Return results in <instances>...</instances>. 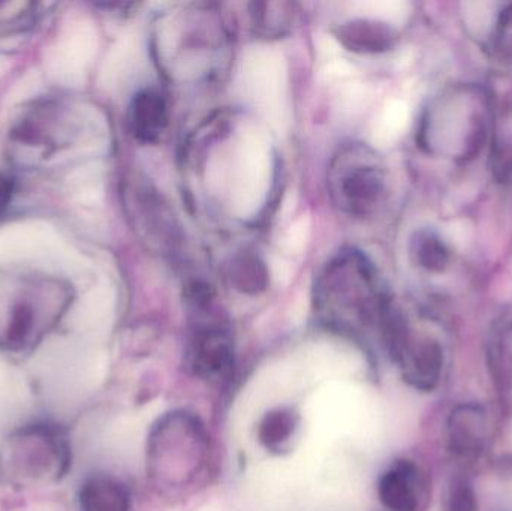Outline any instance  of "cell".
<instances>
[{
  "label": "cell",
  "mask_w": 512,
  "mask_h": 511,
  "mask_svg": "<svg viewBox=\"0 0 512 511\" xmlns=\"http://www.w3.org/2000/svg\"><path fill=\"white\" fill-rule=\"evenodd\" d=\"M72 287L53 273L26 266L0 269V351L35 350L68 314Z\"/></svg>",
  "instance_id": "1"
},
{
  "label": "cell",
  "mask_w": 512,
  "mask_h": 511,
  "mask_svg": "<svg viewBox=\"0 0 512 511\" xmlns=\"http://www.w3.org/2000/svg\"><path fill=\"white\" fill-rule=\"evenodd\" d=\"M71 467L65 431L33 423L12 432L0 446V480L14 488H39L60 482Z\"/></svg>",
  "instance_id": "2"
},
{
  "label": "cell",
  "mask_w": 512,
  "mask_h": 511,
  "mask_svg": "<svg viewBox=\"0 0 512 511\" xmlns=\"http://www.w3.org/2000/svg\"><path fill=\"white\" fill-rule=\"evenodd\" d=\"M236 87L246 104L277 132L289 125L288 68L285 56L271 45L246 50L237 71Z\"/></svg>",
  "instance_id": "3"
},
{
  "label": "cell",
  "mask_w": 512,
  "mask_h": 511,
  "mask_svg": "<svg viewBox=\"0 0 512 511\" xmlns=\"http://www.w3.org/2000/svg\"><path fill=\"white\" fill-rule=\"evenodd\" d=\"M236 182L233 186L234 212L240 218H251L259 212L271 180V155L267 138L255 129L240 138Z\"/></svg>",
  "instance_id": "4"
},
{
  "label": "cell",
  "mask_w": 512,
  "mask_h": 511,
  "mask_svg": "<svg viewBox=\"0 0 512 511\" xmlns=\"http://www.w3.org/2000/svg\"><path fill=\"white\" fill-rule=\"evenodd\" d=\"M486 413L478 405H460L448 420V443L456 455L474 456L486 443Z\"/></svg>",
  "instance_id": "5"
},
{
  "label": "cell",
  "mask_w": 512,
  "mask_h": 511,
  "mask_svg": "<svg viewBox=\"0 0 512 511\" xmlns=\"http://www.w3.org/2000/svg\"><path fill=\"white\" fill-rule=\"evenodd\" d=\"M378 495L388 510H417L420 501L417 468L408 461L394 464L379 480Z\"/></svg>",
  "instance_id": "6"
},
{
  "label": "cell",
  "mask_w": 512,
  "mask_h": 511,
  "mask_svg": "<svg viewBox=\"0 0 512 511\" xmlns=\"http://www.w3.org/2000/svg\"><path fill=\"white\" fill-rule=\"evenodd\" d=\"M81 511H132L131 492L110 476L87 479L80 491Z\"/></svg>",
  "instance_id": "7"
},
{
  "label": "cell",
  "mask_w": 512,
  "mask_h": 511,
  "mask_svg": "<svg viewBox=\"0 0 512 511\" xmlns=\"http://www.w3.org/2000/svg\"><path fill=\"white\" fill-rule=\"evenodd\" d=\"M409 122H411V111L405 102L399 99L387 102L373 125V144L381 149L393 146L405 134Z\"/></svg>",
  "instance_id": "8"
},
{
  "label": "cell",
  "mask_w": 512,
  "mask_h": 511,
  "mask_svg": "<svg viewBox=\"0 0 512 511\" xmlns=\"http://www.w3.org/2000/svg\"><path fill=\"white\" fill-rule=\"evenodd\" d=\"M297 428V417L288 410H277L262 420L259 440L267 449L280 450L288 443Z\"/></svg>",
  "instance_id": "9"
},
{
  "label": "cell",
  "mask_w": 512,
  "mask_h": 511,
  "mask_svg": "<svg viewBox=\"0 0 512 511\" xmlns=\"http://www.w3.org/2000/svg\"><path fill=\"white\" fill-rule=\"evenodd\" d=\"M352 11L361 17L375 18L391 24H402L408 20L409 5L399 0H370L352 3Z\"/></svg>",
  "instance_id": "10"
},
{
  "label": "cell",
  "mask_w": 512,
  "mask_h": 511,
  "mask_svg": "<svg viewBox=\"0 0 512 511\" xmlns=\"http://www.w3.org/2000/svg\"><path fill=\"white\" fill-rule=\"evenodd\" d=\"M32 3L0 2V36L26 29L33 21Z\"/></svg>",
  "instance_id": "11"
},
{
  "label": "cell",
  "mask_w": 512,
  "mask_h": 511,
  "mask_svg": "<svg viewBox=\"0 0 512 511\" xmlns=\"http://www.w3.org/2000/svg\"><path fill=\"white\" fill-rule=\"evenodd\" d=\"M475 495L465 480H456L451 485L447 498V511H475Z\"/></svg>",
  "instance_id": "12"
},
{
  "label": "cell",
  "mask_w": 512,
  "mask_h": 511,
  "mask_svg": "<svg viewBox=\"0 0 512 511\" xmlns=\"http://www.w3.org/2000/svg\"><path fill=\"white\" fill-rule=\"evenodd\" d=\"M310 237V218L309 216H301L289 228L285 237V248L291 254H301L306 248Z\"/></svg>",
  "instance_id": "13"
},
{
  "label": "cell",
  "mask_w": 512,
  "mask_h": 511,
  "mask_svg": "<svg viewBox=\"0 0 512 511\" xmlns=\"http://www.w3.org/2000/svg\"><path fill=\"white\" fill-rule=\"evenodd\" d=\"M354 74V66L342 59H334L322 68L321 77L325 81H339L351 77Z\"/></svg>",
  "instance_id": "14"
},
{
  "label": "cell",
  "mask_w": 512,
  "mask_h": 511,
  "mask_svg": "<svg viewBox=\"0 0 512 511\" xmlns=\"http://www.w3.org/2000/svg\"><path fill=\"white\" fill-rule=\"evenodd\" d=\"M271 275L277 284H288L292 278L291 264L280 257L271 258Z\"/></svg>",
  "instance_id": "15"
},
{
  "label": "cell",
  "mask_w": 512,
  "mask_h": 511,
  "mask_svg": "<svg viewBox=\"0 0 512 511\" xmlns=\"http://www.w3.org/2000/svg\"><path fill=\"white\" fill-rule=\"evenodd\" d=\"M15 194L14 180L5 174H0V216L11 206Z\"/></svg>",
  "instance_id": "16"
},
{
  "label": "cell",
  "mask_w": 512,
  "mask_h": 511,
  "mask_svg": "<svg viewBox=\"0 0 512 511\" xmlns=\"http://www.w3.org/2000/svg\"><path fill=\"white\" fill-rule=\"evenodd\" d=\"M318 51L327 59V57L337 56L340 53V47L330 35H324L318 38Z\"/></svg>",
  "instance_id": "17"
}]
</instances>
